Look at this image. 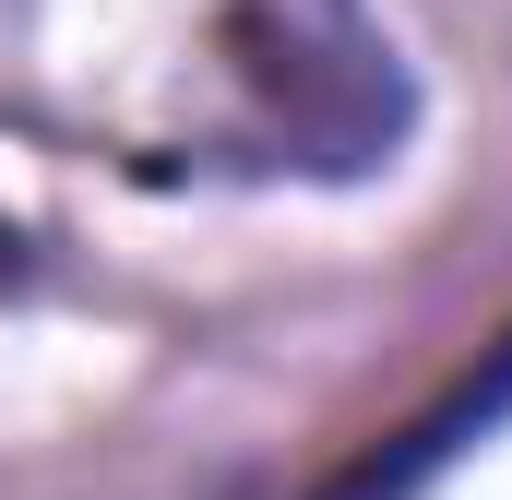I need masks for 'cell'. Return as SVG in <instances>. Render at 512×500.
<instances>
[{"mask_svg": "<svg viewBox=\"0 0 512 500\" xmlns=\"http://www.w3.org/2000/svg\"><path fill=\"white\" fill-rule=\"evenodd\" d=\"M0 286H24V227L0 215Z\"/></svg>", "mask_w": 512, "mask_h": 500, "instance_id": "obj_1", "label": "cell"}]
</instances>
